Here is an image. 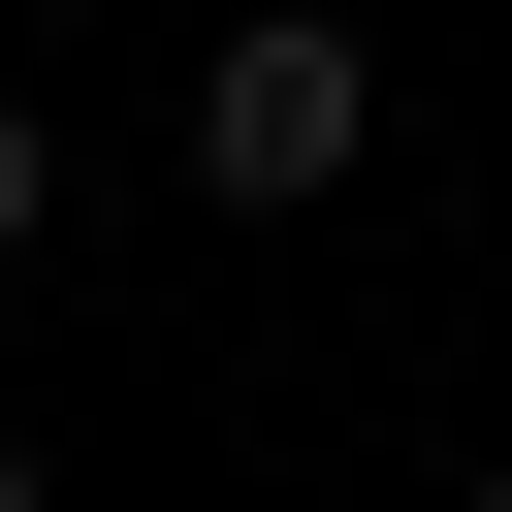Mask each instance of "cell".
Listing matches in <instances>:
<instances>
[{
	"label": "cell",
	"instance_id": "obj_3",
	"mask_svg": "<svg viewBox=\"0 0 512 512\" xmlns=\"http://www.w3.org/2000/svg\"><path fill=\"white\" fill-rule=\"evenodd\" d=\"M0 512H64V480H32V448H0Z\"/></svg>",
	"mask_w": 512,
	"mask_h": 512
},
{
	"label": "cell",
	"instance_id": "obj_1",
	"mask_svg": "<svg viewBox=\"0 0 512 512\" xmlns=\"http://www.w3.org/2000/svg\"><path fill=\"white\" fill-rule=\"evenodd\" d=\"M352 160H384V32H352V0H256V32L192 64V192H224V224H320Z\"/></svg>",
	"mask_w": 512,
	"mask_h": 512
},
{
	"label": "cell",
	"instance_id": "obj_2",
	"mask_svg": "<svg viewBox=\"0 0 512 512\" xmlns=\"http://www.w3.org/2000/svg\"><path fill=\"white\" fill-rule=\"evenodd\" d=\"M32 224H64V128H32V96H0V256H32Z\"/></svg>",
	"mask_w": 512,
	"mask_h": 512
},
{
	"label": "cell",
	"instance_id": "obj_4",
	"mask_svg": "<svg viewBox=\"0 0 512 512\" xmlns=\"http://www.w3.org/2000/svg\"><path fill=\"white\" fill-rule=\"evenodd\" d=\"M480 512H512V448H480Z\"/></svg>",
	"mask_w": 512,
	"mask_h": 512
}]
</instances>
